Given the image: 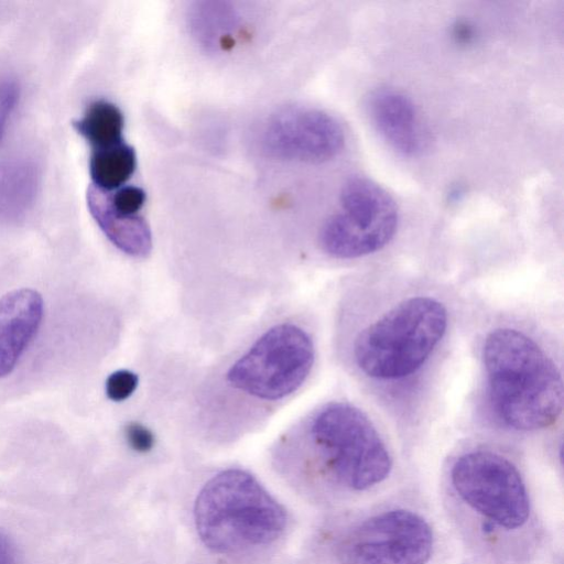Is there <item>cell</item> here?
<instances>
[{
    "instance_id": "cell-4",
    "label": "cell",
    "mask_w": 564,
    "mask_h": 564,
    "mask_svg": "<svg viewBox=\"0 0 564 564\" xmlns=\"http://www.w3.org/2000/svg\"><path fill=\"white\" fill-rule=\"evenodd\" d=\"M303 434L326 470L348 489H370L392 469L391 454L377 426L349 402H328L314 411L304 421Z\"/></svg>"
},
{
    "instance_id": "cell-12",
    "label": "cell",
    "mask_w": 564,
    "mask_h": 564,
    "mask_svg": "<svg viewBox=\"0 0 564 564\" xmlns=\"http://www.w3.org/2000/svg\"><path fill=\"white\" fill-rule=\"evenodd\" d=\"M87 205L101 231L119 250L135 258L149 256L152 234L142 216L112 212L105 204L100 191L93 185L87 191Z\"/></svg>"
},
{
    "instance_id": "cell-7",
    "label": "cell",
    "mask_w": 564,
    "mask_h": 564,
    "mask_svg": "<svg viewBox=\"0 0 564 564\" xmlns=\"http://www.w3.org/2000/svg\"><path fill=\"white\" fill-rule=\"evenodd\" d=\"M451 482L470 509L505 530L527 523L528 490L517 466L506 456L484 448L468 451L455 459Z\"/></svg>"
},
{
    "instance_id": "cell-20",
    "label": "cell",
    "mask_w": 564,
    "mask_h": 564,
    "mask_svg": "<svg viewBox=\"0 0 564 564\" xmlns=\"http://www.w3.org/2000/svg\"><path fill=\"white\" fill-rule=\"evenodd\" d=\"M18 99V87L13 82L0 83V140Z\"/></svg>"
},
{
    "instance_id": "cell-8",
    "label": "cell",
    "mask_w": 564,
    "mask_h": 564,
    "mask_svg": "<svg viewBox=\"0 0 564 564\" xmlns=\"http://www.w3.org/2000/svg\"><path fill=\"white\" fill-rule=\"evenodd\" d=\"M433 531L417 513L393 509L356 524L337 543L341 564H425Z\"/></svg>"
},
{
    "instance_id": "cell-10",
    "label": "cell",
    "mask_w": 564,
    "mask_h": 564,
    "mask_svg": "<svg viewBox=\"0 0 564 564\" xmlns=\"http://www.w3.org/2000/svg\"><path fill=\"white\" fill-rule=\"evenodd\" d=\"M366 111L375 130L399 154L416 158L427 150L430 132L403 93L391 87L376 88L366 99Z\"/></svg>"
},
{
    "instance_id": "cell-14",
    "label": "cell",
    "mask_w": 564,
    "mask_h": 564,
    "mask_svg": "<svg viewBox=\"0 0 564 564\" xmlns=\"http://www.w3.org/2000/svg\"><path fill=\"white\" fill-rule=\"evenodd\" d=\"M39 186L36 165L15 158L0 165V217L17 218L33 204Z\"/></svg>"
},
{
    "instance_id": "cell-2",
    "label": "cell",
    "mask_w": 564,
    "mask_h": 564,
    "mask_svg": "<svg viewBox=\"0 0 564 564\" xmlns=\"http://www.w3.org/2000/svg\"><path fill=\"white\" fill-rule=\"evenodd\" d=\"M480 357L487 404L501 426L535 432L557 421L562 373L534 337L514 326H498L485 336Z\"/></svg>"
},
{
    "instance_id": "cell-16",
    "label": "cell",
    "mask_w": 564,
    "mask_h": 564,
    "mask_svg": "<svg viewBox=\"0 0 564 564\" xmlns=\"http://www.w3.org/2000/svg\"><path fill=\"white\" fill-rule=\"evenodd\" d=\"M123 124L120 109L104 99L93 101L83 117L73 123L75 130L91 144L93 149L122 142Z\"/></svg>"
},
{
    "instance_id": "cell-15",
    "label": "cell",
    "mask_w": 564,
    "mask_h": 564,
    "mask_svg": "<svg viewBox=\"0 0 564 564\" xmlns=\"http://www.w3.org/2000/svg\"><path fill=\"white\" fill-rule=\"evenodd\" d=\"M137 167L134 149L123 141L113 145L93 149L89 173L95 187L112 192L123 186Z\"/></svg>"
},
{
    "instance_id": "cell-5",
    "label": "cell",
    "mask_w": 564,
    "mask_h": 564,
    "mask_svg": "<svg viewBox=\"0 0 564 564\" xmlns=\"http://www.w3.org/2000/svg\"><path fill=\"white\" fill-rule=\"evenodd\" d=\"M315 360L311 335L293 323L264 332L228 369L234 389L263 401H278L295 392L307 379Z\"/></svg>"
},
{
    "instance_id": "cell-21",
    "label": "cell",
    "mask_w": 564,
    "mask_h": 564,
    "mask_svg": "<svg viewBox=\"0 0 564 564\" xmlns=\"http://www.w3.org/2000/svg\"><path fill=\"white\" fill-rule=\"evenodd\" d=\"M0 564H17V552L11 539L0 532Z\"/></svg>"
},
{
    "instance_id": "cell-1",
    "label": "cell",
    "mask_w": 564,
    "mask_h": 564,
    "mask_svg": "<svg viewBox=\"0 0 564 564\" xmlns=\"http://www.w3.org/2000/svg\"><path fill=\"white\" fill-rule=\"evenodd\" d=\"M448 326L449 313L438 296L421 289L400 290L361 313L348 336L347 356L368 383L402 388L427 369Z\"/></svg>"
},
{
    "instance_id": "cell-11",
    "label": "cell",
    "mask_w": 564,
    "mask_h": 564,
    "mask_svg": "<svg viewBox=\"0 0 564 564\" xmlns=\"http://www.w3.org/2000/svg\"><path fill=\"white\" fill-rule=\"evenodd\" d=\"M44 302L39 292L19 289L0 297V378L8 376L36 335Z\"/></svg>"
},
{
    "instance_id": "cell-13",
    "label": "cell",
    "mask_w": 564,
    "mask_h": 564,
    "mask_svg": "<svg viewBox=\"0 0 564 564\" xmlns=\"http://www.w3.org/2000/svg\"><path fill=\"white\" fill-rule=\"evenodd\" d=\"M189 23L194 36L212 51L231 48L242 31L238 12L226 2L196 3Z\"/></svg>"
},
{
    "instance_id": "cell-17",
    "label": "cell",
    "mask_w": 564,
    "mask_h": 564,
    "mask_svg": "<svg viewBox=\"0 0 564 564\" xmlns=\"http://www.w3.org/2000/svg\"><path fill=\"white\" fill-rule=\"evenodd\" d=\"M99 191L109 209L126 216L139 215L147 199L145 192L133 185H123L113 193Z\"/></svg>"
},
{
    "instance_id": "cell-3",
    "label": "cell",
    "mask_w": 564,
    "mask_h": 564,
    "mask_svg": "<svg viewBox=\"0 0 564 564\" xmlns=\"http://www.w3.org/2000/svg\"><path fill=\"white\" fill-rule=\"evenodd\" d=\"M197 533L212 551L232 554L275 541L286 517L281 505L248 471L226 469L200 489L194 508Z\"/></svg>"
},
{
    "instance_id": "cell-6",
    "label": "cell",
    "mask_w": 564,
    "mask_h": 564,
    "mask_svg": "<svg viewBox=\"0 0 564 564\" xmlns=\"http://www.w3.org/2000/svg\"><path fill=\"white\" fill-rule=\"evenodd\" d=\"M339 210L323 224L318 240L335 259L364 258L383 249L398 229L395 200L378 183L351 176L341 186Z\"/></svg>"
},
{
    "instance_id": "cell-19",
    "label": "cell",
    "mask_w": 564,
    "mask_h": 564,
    "mask_svg": "<svg viewBox=\"0 0 564 564\" xmlns=\"http://www.w3.org/2000/svg\"><path fill=\"white\" fill-rule=\"evenodd\" d=\"M124 438L130 448L138 453L150 452L155 443L154 434L139 422H130L124 426Z\"/></svg>"
},
{
    "instance_id": "cell-9",
    "label": "cell",
    "mask_w": 564,
    "mask_h": 564,
    "mask_svg": "<svg viewBox=\"0 0 564 564\" xmlns=\"http://www.w3.org/2000/svg\"><path fill=\"white\" fill-rule=\"evenodd\" d=\"M345 131L332 115L315 108L290 106L274 111L261 131L262 150L272 158L323 163L345 147Z\"/></svg>"
},
{
    "instance_id": "cell-18",
    "label": "cell",
    "mask_w": 564,
    "mask_h": 564,
    "mask_svg": "<svg viewBox=\"0 0 564 564\" xmlns=\"http://www.w3.org/2000/svg\"><path fill=\"white\" fill-rule=\"evenodd\" d=\"M138 382L139 378L134 372L126 369L117 370L106 380V394L111 401H124L133 394Z\"/></svg>"
}]
</instances>
